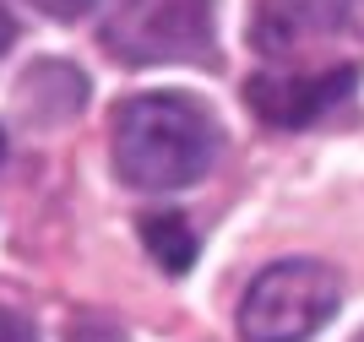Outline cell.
<instances>
[{"label":"cell","mask_w":364,"mask_h":342,"mask_svg":"<svg viewBox=\"0 0 364 342\" xmlns=\"http://www.w3.org/2000/svg\"><path fill=\"white\" fill-rule=\"evenodd\" d=\"M109 131H114V169L136 191H185L218 158V119L185 92L125 98Z\"/></svg>","instance_id":"obj_1"},{"label":"cell","mask_w":364,"mask_h":342,"mask_svg":"<svg viewBox=\"0 0 364 342\" xmlns=\"http://www.w3.org/2000/svg\"><path fill=\"white\" fill-rule=\"evenodd\" d=\"M343 283L326 261H277L245 288L240 337L245 342H304L337 315Z\"/></svg>","instance_id":"obj_2"},{"label":"cell","mask_w":364,"mask_h":342,"mask_svg":"<svg viewBox=\"0 0 364 342\" xmlns=\"http://www.w3.org/2000/svg\"><path fill=\"white\" fill-rule=\"evenodd\" d=\"M104 44L131 65L213 60V0H120L104 22Z\"/></svg>","instance_id":"obj_3"},{"label":"cell","mask_w":364,"mask_h":342,"mask_svg":"<svg viewBox=\"0 0 364 342\" xmlns=\"http://www.w3.org/2000/svg\"><path fill=\"white\" fill-rule=\"evenodd\" d=\"M359 82L353 65H326V71H267V76H250L245 87V104L256 109L267 125L277 131H299L310 119H321L332 104H343Z\"/></svg>","instance_id":"obj_4"},{"label":"cell","mask_w":364,"mask_h":342,"mask_svg":"<svg viewBox=\"0 0 364 342\" xmlns=\"http://www.w3.org/2000/svg\"><path fill=\"white\" fill-rule=\"evenodd\" d=\"M348 16H353V0H256L250 38H256L261 55H289L304 38L343 28Z\"/></svg>","instance_id":"obj_5"},{"label":"cell","mask_w":364,"mask_h":342,"mask_svg":"<svg viewBox=\"0 0 364 342\" xmlns=\"http://www.w3.org/2000/svg\"><path fill=\"white\" fill-rule=\"evenodd\" d=\"M87 104V76L60 65V60H44L22 76V109L33 119H65Z\"/></svg>","instance_id":"obj_6"},{"label":"cell","mask_w":364,"mask_h":342,"mask_svg":"<svg viewBox=\"0 0 364 342\" xmlns=\"http://www.w3.org/2000/svg\"><path fill=\"white\" fill-rule=\"evenodd\" d=\"M141 245H147V255L168 272V277H185V272L196 267V234H191L185 218H168V212L141 218Z\"/></svg>","instance_id":"obj_7"},{"label":"cell","mask_w":364,"mask_h":342,"mask_svg":"<svg viewBox=\"0 0 364 342\" xmlns=\"http://www.w3.org/2000/svg\"><path fill=\"white\" fill-rule=\"evenodd\" d=\"M0 342H38V331H33L28 315H16V310L0 304Z\"/></svg>","instance_id":"obj_8"},{"label":"cell","mask_w":364,"mask_h":342,"mask_svg":"<svg viewBox=\"0 0 364 342\" xmlns=\"http://www.w3.org/2000/svg\"><path fill=\"white\" fill-rule=\"evenodd\" d=\"M44 16H55V22H76L82 11H92V0H33Z\"/></svg>","instance_id":"obj_9"},{"label":"cell","mask_w":364,"mask_h":342,"mask_svg":"<svg viewBox=\"0 0 364 342\" xmlns=\"http://www.w3.org/2000/svg\"><path fill=\"white\" fill-rule=\"evenodd\" d=\"M71 342H125L109 321H76L71 326Z\"/></svg>","instance_id":"obj_10"},{"label":"cell","mask_w":364,"mask_h":342,"mask_svg":"<svg viewBox=\"0 0 364 342\" xmlns=\"http://www.w3.org/2000/svg\"><path fill=\"white\" fill-rule=\"evenodd\" d=\"M11 38H16V22L6 16V6H0V60H6V49H11Z\"/></svg>","instance_id":"obj_11"},{"label":"cell","mask_w":364,"mask_h":342,"mask_svg":"<svg viewBox=\"0 0 364 342\" xmlns=\"http://www.w3.org/2000/svg\"><path fill=\"white\" fill-rule=\"evenodd\" d=\"M353 16H359V22H364V0H353Z\"/></svg>","instance_id":"obj_12"},{"label":"cell","mask_w":364,"mask_h":342,"mask_svg":"<svg viewBox=\"0 0 364 342\" xmlns=\"http://www.w3.org/2000/svg\"><path fill=\"white\" fill-rule=\"evenodd\" d=\"M0 158H6V131H0Z\"/></svg>","instance_id":"obj_13"},{"label":"cell","mask_w":364,"mask_h":342,"mask_svg":"<svg viewBox=\"0 0 364 342\" xmlns=\"http://www.w3.org/2000/svg\"><path fill=\"white\" fill-rule=\"evenodd\" d=\"M359 342H364V337H359Z\"/></svg>","instance_id":"obj_14"}]
</instances>
